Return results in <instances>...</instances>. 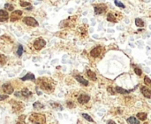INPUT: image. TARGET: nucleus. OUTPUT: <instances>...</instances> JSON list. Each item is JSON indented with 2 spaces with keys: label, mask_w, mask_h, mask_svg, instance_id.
Segmentation results:
<instances>
[{
  "label": "nucleus",
  "mask_w": 151,
  "mask_h": 124,
  "mask_svg": "<svg viewBox=\"0 0 151 124\" xmlns=\"http://www.w3.org/2000/svg\"><path fill=\"white\" fill-rule=\"evenodd\" d=\"M11 103L12 104V110L14 112H20V111H21V110H23V104L20 103V102L12 101Z\"/></svg>",
  "instance_id": "1a4fd4ad"
},
{
  "label": "nucleus",
  "mask_w": 151,
  "mask_h": 124,
  "mask_svg": "<svg viewBox=\"0 0 151 124\" xmlns=\"http://www.w3.org/2000/svg\"><path fill=\"white\" fill-rule=\"evenodd\" d=\"M2 90H3V91L5 93H6V95H10L13 93V87L10 83H5V84H3Z\"/></svg>",
  "instance_id": "0eeeda50"
},
{
  "label": "nucleus",
  "mask_w": 151,
  "mask_h": 124,
  "mask_svg": "<svg viewBox=\"0 0 151 124\" xmlns=\"http://www.w3.org/2000/svg\"><path fill=\"white\" fill-rule=\"evenodd\" d=\"M13 47V41L7 36H2L0 37V50L4 52L12 51Z\"/></svg>",
  "instance_id": "f257e3e1"
},
{
  "label": "nucleus",
  "mask_w": 151,
  "mask_h": 124,
  "mask_svg": "<svg viewBox=\"0 0 151 124\" xmlns=\"http://www.w3.org/2000/svg\"><path fill=\"white\" fill-rule=\"evenodd\" d=\"M144 124H148V122H145Z\"/></svg>",
  "instance_id": "4c0bfd02"
},
{
  "label": "nucleus",
  "mask_w": 151,
  "mask_h": 124,
  "mask_svg": "<svg viewBox=\"0 0 151 124\" xmlns=\"http://www.w3.org/2000/svg\"><path fill=\"white\" fill-rule=\"evenodd\" d=\"M45 45H46V42H45V40L42 37L37 38V39H35V41H34V47H35V49L37 50V51L42 50Z\"/></svg>",
  "instance_id": "20e7f679"
},
{
  "label": "nucleus",
  "mask_w": 151,
  "mask_h": 124,
  "mask_svg": "<svg viewBox=\"0 0 151 124\" xmlns=\"http://www.w3.org/2000/svg\"><path fill=\"white\" fill-rule=\"evenodd\" d=\"M22 53H23V46L21 45V44H19L18 45V51H17V54H18V56H21Z\"/></svg>",
  "instance_id": "393cba45"
},
{
  "label": "nucleus",
  "mask_w": 151,
  "mask_h": 124,
  "mask_svg": "<svg viewBox=\"0 0 151 124\" xmlns=\"http://www.w3.org/2000/svg\"><path fill=\"white\" fill-rule=\"evenodd\" d=\"M137 117L141 121H145L147 119V113H139L137 114Z\"/></svg>",
  "instance_id": "5701e85b"
},
{
  "label": "nucleus",
  "mask_w": 151,
  "mask_h": 124,
  "mask_svg": "<svg viewBox=\"0 0 151 124\" xmlns=\"http://www.w3.org/2000/svg\"><path fill=\"white\" fill-rule=\"evenodd\" d=\"M101 52H102V46L98 45L94 48L92 51H90V55L94 58H96V57H98V56H100Z\"/></svg>",
  "instance_id": "9d476101"
},
{
  "label": "nucleus",
  "mask_w": 151,
  "mask_h": 124,
  "mask_svg": "<svg viewBox=\"0 0 151 124\" xmlns=\"http://www.w3.org/2000/svg\"><path fill=\"white\" fill-rule=\"evenodd\" d=\"M22 12L20 11V10H16V11H13L12 13V14H11L10 16V20L11 21H16V20H19L20 18H21L22 16Z\"/></svg>",
  "instance_id": "423d86ee"
},
{
  "label": "nucleus",
  "mask_w": 151,
  "mask_h": 124,
  "mask_svg": "<svg viewBox=\"0 0 151 124\" xmlns=\"http://www.w3.org/2000/svg\"><path fill=\"white\" fill-rule=\"evenodd\" d=\"M33 106H34V108L35 109H42V108L43 107V106L42 105L41 103H39V102H35V103H34L33 105Z\"/></svg>",
  "instance_id": "a878e982"
},
{
  "label": "nucleus",
  "mask_w": 151,
  "mask_h": 124,
  "mask_svg": "<svg viewBox=\"0 0 151 124\" xmlns=\"http://www.w3.org/2000/svg\"><path fill=\"white\" fill-rule=\"evenodd\" d=\"M89 99H90V97H89V95L81 94V95H80L79 98H78V102L81 105H84V104H87V102L89 101Z\"/></svg>",
  "instance_id": "6e6552de"
},
{
  "label": "nucleus",
  "mask_w": 151,
  "mask_h": 124,
  "mask_svg": "<svg viewBox=\"0 0 151 124\" xmlns=\"http://www.w3.org/2000/svg\"><path fill=\"white\" fill-rule=\"evenodd\" d=\"M94 10H95V14H97V15L102 14V13H104V12L106 11V6H105V5H95V8H94Z\"/></svg>",
  "instance_id": "9b49d317"
},
{
  "label": "nucleus",
  "mask_w": 151,
  "mask_h": 124,
  "mask_svg": "<svg viewBox=\"0 0 151 124\" xmlns=\"http://www.w3.org/2000/svg\"><path fill=\"white\" fill-rule=\"evenodd\" d=\"M108 91L110 92L111 95H114V94H116V92L114 91V90L111 88V87H109V88H108Z\"/></svg>",
  "instance_id": "473e14b6"
},
{
  "label": "nucleus",
  "mask_w": 151,
  "mask_h": 124,
  "mask_svg": "<svg viewBox=\"0 0 151 124\" xmlns=\"http://www.w3.org/2000/svg\"><path fill=\"white\" fill-rule=\"evenodd\" d=\"M141 93H142L143 96L146 97L147 98H151V90L148 88L142 86L141 88Z\"/></svg>",
  "instance_id": "ddd939ff"
},
{
  "label": "nucleus",
  "mask_w": 151,
  "mask_h": 124,
  "mask_svg": "<svg viewBox=\"0 0 151 124\" xmlns=\"http://www.w3.org/2000/svg\"><path fill=\"white\" fill-rule=\"evenodd\" d=\"M37 84L40 88L43 90H46L48 92H51L54 90V82L48 78H39L37 80Z\"/></svg>",
  "instance_id": "f03ea898"
},
{
  "label": "nucleus",
  "mask_w": 151,
  "mask_h": 124,
  "mask_svg": "<svg viewBox=\"0 0 151 124\" xmlns=\"http://www.w3.org/2000/svg\"><path fill=\"white\" fill-rule=\"evenodd\" d=\"M115 90L117 92L120 93V94H128V93H130L133 90H125V89H122L121 87H116Z\"/></svg>",
  "instance_id": "a211bd4d"
},
{
  "label": "nucleus",
  "mask_w": 151,
  "mask_h": 124,
  "mask_svg": "<svg viewBox=\"0 0 151 124\" xmlns=\"http://www.w3.org/2000/svg\"><path fill=\"white\" fill-rule=\"evenodd\" d=\"M21 95L23 97H25V98H28V97L31 96V91H30L28 89L24 88L23 90H21Z\"/></svg>",
  "instance_id": "6ab92c4d"
},
{
  "label": "nucleus",
  "mask_w": 151,
  "mask_h": 124,
  "mask_svg": "<svg viewBox=\"0 0 151 124\" xmlns=\"http://www.w3.org/2000/svg\"><path fill=\"white\" fill-rule=\"evenodd\" d=\"M75 79L78 81L81 84L84 85V86H87L89 85V82H87V80H86L84 77L81 76V75H76L75 76Z\"/></svg>",
  "instance_id": "4468645a"
},
{
  "label": "nucleus",
  "mask_w": 151,
  "mask_h": 124,
  "mask_svg": "<svg viewBox=\"0 0 151 124\" xmlns=\"http://www.w3.org/2000/svg\"><path fill=\"white\" fill-rule=\"evenodd\" d=\"M21 80H22V81H27V80L35 81V75H33V74L28 73V74H27V75H25V76L22 77Z\"/></svg>",
  "instance_id": "f3484780"
},
{
  "label": "nucleus",
  "mask_w": 151,
  "mask_h": 124,
  "mask_svg": "<svg viewBox=\"0 0 151 124\" xmlns=\"http://www.w3.org/2000/svg\"><path fill=\"white\" fill-rule=\"evenodd\" d=\"M107 124H116V123L114 122L113 121H109L108 122H107Z\"/></svg>",
  "instance_id": "c9c22d12"
},
{
  "label": "nucleus",
  "mask_w": 151,
  "mask_h": 124,
  "mask_svg": "<svg viewBox=\"0 0 151 124\" xmlns=\"http://www.w3.org/2000/svg\"><path fill=\"white\" fill-rule=\"evenodd\" d=\"M115 5H117V6L120 7V8H125V5L119 1H115Z\"/></svg>",
  "instance_id": "c756f323"
},
{
  "label": "nucleus",
  "mask_w": 151,
  "mask_h": 124,
  "mask_svg": "<svg viewBox=\"0 0 151 124\" xmlns=\"http://www.w3.org/2000/svg\"><path fill=\"white\" fill-rule=\"evenodd\" d=\"M87 75L90 80L92 81H96V75H95V72H93L90 69H87Z\"/></svg>",
  "instance_id": "dca6fc26"
},
{
  "label": "nucleus",
  "mask_w": 151,
  "mask_h": 124,
  "mask_svg": "<svg viewBox=\"0 0 151 124\" xmlns=\"http://www.w3.org/2000/svg\"><path fill=\"white\" fill-rule=\"evenodd\" d=\"M6 57L4 54H0V66H4L6 63Z\"/></svg>",
  "instance_id": "4be33fe9"
},
{
  "label": "nucleus",
  "mask_w": 151,
  "mask_h": 124,
  "mask_svg": "<svg viewBox=\"0 0 151 124\" xmlns=\"http://www.w3.org/2000/svg\"><path fill=\"white\" fill-rule=\"evenodd\" d=\"M13 5H11V4H5V10L6 11H10V12H12L13 11Z\"/></svg>",
  "instance_id": "bb28decb"
},
{
  "label": "nucleus",
  "mask_w": 151,
  "mask_h": 124,
  "mask_svg": "<svg viewBox=\"0 0 151 124\" xmlns=\"http://www.w3.org/2000/svg\"><path fill=\"white\" fill-rule=\"evenodd\" d=\"M107 20L109 21H110V22H117V19L114 17L113 13H108V15H107Z\"/></svg>",
  "instance_id": "412c9836"
},
{
  "label": "nucleus",
  "mask_w": 151,
  "mask_h": 124,
  "mask_svg": "<svg viewBox=\"0 0 151 124\" xmlns=\"http://www.w3.org/2000/svg\"><path fill=\"white\" fill-rule=\"evenodd\" d=\"M134 72L136 75H138L139 76H141V74H142V72H141V70L140 68H138V67H134Z\"/></svg>",
  "instance_id": "2f4dec72"
},
{
  "label": "nucleus",
  "mask_w": 151,
  "mask_h": 124,
  "mask_svg": "<svg viewBox=\"0 0 151 124\" xmlns=\"http://www.w3.org/2000/svg\"><path fill=\"white\" fill-rule=\"evenodd\" d=\"M51 106H52L53 108H58V109H62V107L60 106V105L59 104H57V103H51Z\"/></svg>",
  "instance_id": "7c9ffc66"
},
{
  "label": "nucleus",
  "mask_w": 151,
  "mask_h": 124,
  "mask_svg": "<svg viewBox=\"0 0 151 124\" xmlns=\"http://www.w3.org/2000/svg\"><path fill=\"white\" fill-rule=\"evenodd\" d=\"M22 21L28 26H31V27H37L38 26V22L33 17H25L23 18Z\"/></svg>",
  "instance_id": "39448f33"
},
{
  "label": "nucleus",
  "mask_w": 151,
  "mask_h": 124,
  "mask_svg": "<svg viewBox=\"0 0 151 124\" xmlns=\"http://www.w3.org/2000/svg\"><path fill=\"white\" fill-rule=\"evenodd\" d=\"M29 121H31L33 124H44L46 121V118L43 114L32 113L29 116Z\"/></svg>",
  "instance_id": "7ed1b4c3"
},
{
  "label": "nucleus",
  "mask_w": 151,
  "mask_h": 124,
  "mask_svg": "<svg viewBox=\"0 0 151 124\" xmlns=\"http://www.w3.org/2000/svg\"><path fill=\"white\" fill-rule=\"evenodd\" d=\"M9 14L7 11L5 10H0V22H5V21L8 20Z\"/></svg>",
  "instance_id": "f8f14e48"
},
{
  "label": "nucleus",
  "mask_w": 151,
  "mask_h": 124,
  "mask_svg": "<svg viewBox=\"0 0 151 124\" xmlns=\"http://www.w3.org/2000/svg\"><path fill=\"white\" fill-rule=\"evenodd\" d=\"M127 122L129 124H140V121L135 117H130L127 119Z\"/></svg>",
  "instance_id": "aec40b11"
},
{
  "label": "nucleus",
  "mask_w": 151,
  "mask_h": 124,
  "mask_svg": "<svg viewBox=\"0 0 151 124\" xmlns=\"http://www.w3.org/2000/svg\"><path fill=\"white\" fill-rule=\"evenodd\" d=\"M135 24H136L137 27H143L144 26V21L141 20V19L137 18L136 20H135Z\"/></svg>",
  "instance_id": "b1692460"
},
{
  "label": "nucleus",
  "mask_w": 151,
  "mask_h": 124,
  "mask_svg": "<svg viewBox=\"0 0 151 124\" xmlns=\"http://www.w3.org/2000/svg\"><path fill=\"white\" fill-rule=\"evenodd\" d=\"M17 124H25V123L24 122H21V121H20V122H18Z\"/></svg>",
  "instance_id": "e433bc0d"
},
{
  "label": "nucleus",
  "mask_w": 151,
  "mask_h": 124,
  "mask_svg": "<svg viewBox=\"0 0 151 124\" xmlns=\"http://www.w3.org/2000/svg\"><path fill=\"white\" fill-rule=\"evenodd\" d=\"M144 82L146 83L147 85H149V86H151V80L149 78H148V76H145L144 77Z\"/></svg>",
  "instance_id": "c85d7f7f"
},
{
  "label": "nucleus",
  "mask_w": 151,
  "mask_h": 124,
  "mask_svg": "<svg viewBox=\"0 0 151 124\" xmlns=\"http://www.w3.org/2000/svg\"><path fill=\"white\" fill-rule=\"evenodd\" d=\"M5 98H8V96H7V95H0V101L5 100Z\"/></svg>",
  "instance_id": "72a5a7b5"
},
{
  "label": "nucleus",
  "mask_w": 151,
  "mask_h": 124,
  "mask_svg": "<svg viewBox=\"0 0 151 124\" xmlns=\"http://www.w3.org/2000/svg\"><path fill=\"white\" fill-rule=\"evenodd\" d=\"M67 105H68V106H69V107H72V106H74V105L72 104V102H68Z\"/></svg>",
  "instance_id": "f704fd0d"
},
{
  "label": "nucleus",
  "mask_w": 151,
  "mask_h": 124,
  "mask_svg": "<svg viewBox=\"0 0 151 124\" xmlns=\"http://www.w3.org/2000/svg\"><path fill=\"white\" fill-rule=\"evenodd\" d=\"M82 117L85 118L87 121H90V122H93V121H94V120L92 119V118H91L90 116H89V114H87V113H83V114H82Z\"/></svg>",
  "instance_id": "cd10ccee"
},
{
  "label": "nucleus",
  "mask_w": 151,
  "mask_h": 124,
  "mask_svg": "<svg viewBox=\"0 0 151 124\" xmlns=\"http://www.w3.org/2000/svg\"><path fill=\"white\" fill-rule=\"evenodd\" d=\"M20 5H21L22 7H24V8H26L27 10H32V5L30 4V2L28 1H20Z\"/></svg>",
  "instance_id": "2eb2a0df"
}]
</instances>
